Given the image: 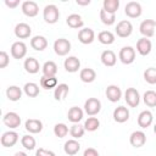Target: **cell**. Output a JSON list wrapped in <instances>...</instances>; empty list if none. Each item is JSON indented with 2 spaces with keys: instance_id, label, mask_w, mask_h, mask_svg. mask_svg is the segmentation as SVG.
<instances>
[{
  "instance_id": "1",
  "label": "cell",
  "mask_w": 156,
  "mask_h": 156,
  "mask_svg": "<svg viewBox=\"0 0 156 156\" xmlns=\"http://www.w3.org/2000/svg\"><path fill=\"white\" fill-rule=\"evenodd\" d=\"M43 17H44V21L49 24H54L58 21L60 18V11H58V7L54 4H50V5H46L43 10Z\"/></svg>"
},
{
  "instance_id": "2",
  "label": "cell",
  "mask_w": 156,
  "mask_h": 156,
  "mask_svg": "<svg viewBox=\"0 0 156 156\" xmlns=\"http://www.w3.org/2000/svg\"><path fill=\"white\" fill-rule=\"evenodd\" d=\"M84 111L90 117L98 115L101 111V101L96 98H89L84 102Z\"/></svg>"
},
{
  "instance_id": "3",
  "label": "cell",
  "mask_w": 156,
  "mask_h": 156,
  "mask_svg": "<svg viewBox=\"0 0 156 156\" xmlns=\"http://www.w3.org/2000/svg\"><path fill=\"white\" fill-rule=\"evenodd\" d=\"M54 51L58 56H66L71 51V43L65 38H58L54 43Z\"/></svg>"
},
{
  "instance_id": "4",
  "label": "cell",
  "mask_w": 156,
  "mask_h": 156,
  "mask_svg": "<svg viewBox=\"0 0 156 156\" xmlns=\"http://www.w3.org/2000/svg\"><path fill=\"white\" fill-rule=\"evenodd\" d=\"M118 57H119V60H121L122 63H124V65H130V63H133L134 60H135V50H134L132 46H123V48L119 50Z\"/></svg>"
},
{
  "instance_id": "5",
  "label": "cell",
  "mask_w": 156,
  "mask_h": 156,
  "mask_svg": "<svg viewBox=\"0 0 156 156\" xmlns=\"http://www.w3.org/2000/svg\"><path fill=\"white\" fill-rule=\"evenodd\" d=\"M124 100L128 106L130 107H136L140 102V95L139 91L135 88H127L124 91Z\"/></svg>"
},
{
  "instance_id": "6",
  "label": "cell",
  "mask_w": 156,
  "mask_h": 156,
  "mask_svg": "<svg viewBox=\"0 0 156 156\" xmlns=\"http://www.w3.org/2000/svg\"><path fill=\"white\" fill-rule=\"evenodd\" d=\"M133 32V24L130 23V21L123 20L121 22L117 23L116 26V34L119 38H128Z\"/></svg>"
},
{
  "instance_id": "7",
  "label": "cell",
  "mask_w": 156,
  "mask_h": 156,
  "mask_svg": "<svg viewBox=\"0 0 156 156\" xmlns=\"http://www.w3.org/2000/svg\"><path fill=\"white\" fill-rule=\"evenodd\" d=\"M2 123L6 127H9L10 129H15V128H18L20 127V124H21V117H20L18 113L11 111V112H7V113L4 115Z\"/></svg>"
},
{
  "instance_id": "8",
  "label": "cell",
  "mask_w": 156,
  "mask_h": 156,
  "mask_svg": "<svg viewBox=\"0 0 156 156\" xmlns=\"http://www.w3.org/2000/svg\"><path fill=\"white\" fill-rule=\"evenodd\" d=\"M124 13L130 18H138L143 13V7L136 1H129L124 7Z\"/></svg>"
},
{
  "instance_id": "9",
  "label": "cell",
  "mask_w": 156,
  "mask_h": 156,
  "mask_svg": "<svg viewBox=\"0 0 156 156\" xmlns=\"http://www.w3.org/2000/svg\"><path fill=\"white\" fill-rule=\"evenodd\" d=\"M156 21L154 20H144L139 26V32L144 35V38H151L155 33Z\"/></svg>"
},
{
  "instance_id": "10",
  "label": "cell",
  "mask_w": 156,
  "mask_h": 156,
  "mask_svg": "<svg viewBox=\"0 0 156 156\" xmlns=\"http://www.w3.org/2000/svg\"><path fill=\"white\" fill-rule=\"evenodd\" d=\"M21 9H22L23 15H26L27 17H35L39 13V6H38V4L35 1H32V0L23 1L22 5H21Z\"/></svg>"
},
{
  "instance_id": "11",
  "label": "cell",
  "mask_w": 156,
  "mask_h": 156,
  "mask_svg": "<svg viewBox=\"0 0 156 156\" xmlns=\"http://www.w3.org/2000/svg\"><path fill=\"white\" fill-rule=\"evenodd\" d=\"M27 55V45L23 41H15L11 46V56L16 60H21Z\"/></svg>"
},
{
  "instance_id": "12",
  "label": "cell",
  "mask_w": 156,
  "mask_h": 156,
  "mask_svg": "<svg viewBox=\"0 0 156 156\" xmlns=\"http://www.w3.org/2000/svg\"><path fill=\"white\" fill-rule=\"evenodd\" d=\"M0 141L4 147H12L18 141V134L13 130H7L1 135Z\"/></svg>"
},
{
  "instance_id": "13",
  "label": "cell",
  "mask_w": 156,
  "mask_h": 156,
  "mask_svg": "<svg viewBox=\"0 0 156 156\" xmlns=\"http://www.w3.org/2000/svg\"><path fill=\"white\" fill-rule=\"evenodd\" d=\"M129 143L134 147H141L146 143V134L143 130H135L129 136Z\"/></svg>"
},
{
  "instance_id": "14",
  "label": "cell",
  "mask_w": 156,
  "mask_h": 156,
  "mask_svg": "<svg viewBox=\"0 0 156 156\" xmlns=\"http://www.w3.org/2000/svg\"><path fill=\"white\" fill-rule=\"evenodd\" d=\"M105 94H106V98H107L111 102H117V101H119L121 98H122V90H121V88H119L118 85H115V84L108 85V87L106 88Z\"/></svg>"
},
{
  "instance_id": "15",
  "label": "cell",
  "mask_w": 156,
  "mask_h": 156,
  "mask_svg": "<svg viewBox=\"0 0 156 156\" xmlns=\"http://www.w3.org/2000/svg\"><path fill=\"white\" fill-rule=\"evenodd\" d=\"M95 39V33L91 28H82L79 32H78V40L82 43V44H91Z\"/></svg>"
},
{
  "instance_id": "16",
  "label": "cell",
  "mask_w": 156,
  "mask_h": 156,
  "mask_svg": "<svg viewBox=\"0 0 156 156\" xmlns=\"http://www.w3.org/2000/svg\"><path fill=\"white\" fill-rule=\"evenodd\" d=\"M13 32L18 39H27L32 34V28L27 23H18V24H16Z\"/></svg>"
},
{
  "instance_id": "17",
  "label": "cell",
  "mask_w": 156,
  "mask_h": 156,
  "mask_svg": "<svg viewBox=\"0 0 156 156\" xmlns=\"http://www.w3.org/2000/svg\"><path fill=\"white\" fill-rule=\"evenodd\" d=\"M152 121H154V116H152L151 111H149V110L141 111L139 113V116H138V126L140 128H143V129L150 127L151 123H152Z\"/></svg>"
},
{
  "instance_id": "18",
  "label": "cell",
  "mask_w": 156,
  "mask_h": 156,
  "mask_svg": "<svg viewBox=\"0 0 156 156\" xmlns=\"http://www.w3.org/2000/svg\"><path fill=\"white\" fill-rule=\"evenodd\" d=\"M151 49H152V44L150 41V39L147 38H141L136 41V51L141 55V56H146L151 52Z\"/></svg>"
},
{
  "instance_id": "19",
  "label": "cell",
  "mask_w": 156,
  "mask_h": 156,
  "mask_svg": "<svg viewBox=\"0 0 156 156\" xmlns=\"http://www.w3.org/2000/svg\"><path fill=\"white\" fill-rule=\"evenodd\" d=\"M24 128H26L27 132H29L32 134H37V133H40L43 130V122L40 119L29 118V119L26 121Z\"/></svg>"
},
{
  "instance_id": "20",
  "label": "cell",
  "mask_w": 156,
  "mask_h": 156,
  "mask_svg": "<svg viewBox=\"0 0 156 156\" xmlns=\"http://www.w3.org/2000/svg\"><path fill=\"white\" fill-rule=\"evenodd\" d=\"M113 119L117 123H124L129 119V110L124 106H118L113 110Z\"/></svg>"
},
{
  "instance_id": "21",
  "label": "cell",
  "mask_w": 156,
  "mask_h": 156,
  "mask_svg": "<svg viewBox=\"0 0 156 156\" xmlns=\"http://www.w3.org/2000/svg\"><path fill=\"white\" fill-rule=\"evenodd\" d=\"M63 67H65V69L67 72L74 73L80 68V61L76 56H68L63 62Z\"/></svg>"
},
{
  "instance_id": "22",
  "label": "cell",
  "mask_w": 156,
  "mask_h": 156,
  "mask_svg": "<svg viewBox=\"0 0 156 156\" xmlns=\"http://www.w3.org/2000/svg\"><path fill=\"white\" fill-rule=\"evenodd\" d=\"M100 60H101V62H102L104 66H106V67H113L116 65L117 56H116V54L112 50H105V51H102V54L100 56Z\"/></svg>"
},
{
  "instance_id": "23",
  "label": "cell",
  "mask_w": 156,
  "mask_h": 156,
  "mask_svg": "<svg viewBox=\"0 0 156 156\" xmlns=\"http://www.w3.org/2000/svg\"><path fill=\"white\" fill-rule=\"evenodd\" d=\"M30 46L35 51H43L48 48V40L43 35H34L30 39Z\"/></svg>"
},
{
  "instance_id": "24",
  "label": "cell",
  "mask_w": 156,
  "mask_h": 156,
  "mask_svg": "<svg viewBox=\"0 0 156 156\" xmlns=\"http://www.w3.org/2000/svg\"><path fill=\"white\" fill-rule=\"evenodd\" d=\"M23 67H24L26 72L29 73V74H35V73H38L39 69H40V65H39V62H38V60L34 58V57H28V58H26V60H24V63H23Z\"/></svg>"
},
{
  "instance_id": "25",
  "label": "cell",
  "mask_w": 156,
  "mask_h": 156,
  "mask_svg": "<svg viewBox=\"0 0 156 156\" xmlns=\"http://www.w3.org/2000/svg\"><path fill=\"white\" fill-rule=\"evenodd\" d=\"M83 115H84V112H83V110H82L80 107L73 106V107H71V108L68 110V112H67V118H68V121L72 122V123H78V122H80V121L83 119Z\"/></svg>"
},
{
  "instance_id": "26",
  "label": "cell",
  "mask_w": 156,
  "mask_h": 156,
  "mask_svg": "<svg viewBox=\"0 0 156 156\" xmlns=\"http://www.w3.org/2000/svg\"><path fill=\"white\" fill-rule=\"evenodd\" d=\"M80 150V144L76 140V139H69L63 145V151L68 155V156H73L76 154H78V151Z\"/></svg>"
},
{
  "instance_id": "27",
  "label": "cell",
  "mask_w": 156,
  "mask_h": 156,
  "mask_svg": "<svg viewBox=\"0 0 156 156\" xmlns=\"http://www.w3.org/2000/svg\"><path fill=\"white\" fill-rule=\"evenodd\" d=\"M66 23L68 27L73 28V29H78V28H82L83 24H84V21L80 15L78 13H71L67 18H66Z\"/></svg>"
},
{
  "instance_id": "28",
  "label": "cell",
  "mask_w": 156,
  "mask_h": 156,
  "mask_svg": "<svg viewBox=\"0 0 156 156\" xmlns=\"http://www.w3.org/2000/svg\"><path fill=\"white\" fill-rule=\"evenodd\" d=\"M6 96L10 101H18L22 98V89L17 85H10L6 89Z\"/></svg>"
},
{
  "instance_id": "29",
  "label": "cell",
  "mask_w": 156,
  "mask_h": 156,
  "mask_svg": "<svg viewBox=\"0 0 156 156\" xmlns=\"http://www.w3.org/2000/svg\"><path fill=\"white\" fill-rule=\"evenodd\" d=\"M79 78L84 83H93L96 79V72L93 68H89V67L83 68L79 73Z\"/></svg>"
},
{
  "instance_id": "30",
  "label": "cell",
  "mask_w": 156,
  "mask_h": 156,
  "mask_svg": "<svg viewBox=\"0 0 156 156\" xmlns=\"http://www.w3.org/2000/svg\"><path fill=\"white\" fill-rule=\"evenodd\" d=\"M41 71H43V76H45V77H56L57 65L54 61H46L43 65Z\"/></svg>"
},
{
  "instance_id": "31",
  "label": "cell",
  "mask_w": 156,
  "mask_h": 156,
  "mask_svg": "<svg viewBox=\"0 0 156 156\" xmlns=\"http://www.w3.org/2000/svg\"><path fill=\"white\" fill-rule=\"evenodd\" d=\"M68 90L69 89H68V85L67 84H65V83L58 84L55 88V90H54V98H55V100H57V101L63 100L68 95Z\"/></svg>"
},
{
  "instance_id": "32",
  "label": "cell",
  "mask_w": 156,
  "mask_h": 156,
  "mask_svg": "<svg viewBox=\"0 0 156 156\" xmlns=\"http://www.w3.org/2000/svg\"><path fill=\"white\" fill-rule=\"evenodd\" d=\"M39 84H40V87H41L43 89H46V90L52 89V88H56V87L58 85L56 77H45V76H43V77L40 78Z\"/></svg>"
},
{
  "instance_id": "33",
  "label": "cell",
  "mask_w": 156,
  "mask_h": 156,
  "mask_svg": "<svg viewBox=\"0 0 156 156\" xmlns=\"http://www.w3.org/2000/svg\"><path fill=\"white\" fill-rule=\"evenodd\" d=\"M98 40L104 45H111L115 41V34L110 30H102L98 34Z\"/></svg>"
},
{
  "instance_id": "34",
  "label": "cell",
  "mask_w": 156,
  "mask_h": 156,
  "mask_svg": "<svg viewBox=\"0 0 156 156\" xmlns=\"http://www.w3.org/2000/svg\"><path fill=\"white\" fill-rule=\"evenodd\" d=\"M23 91L28 98H35L39 95V85L33 82L26 83L23 87Z\"/></svg>"
},
{
  "instance_id": "35",
  "label": "cell",
  "mask_w": 156,
  "mask_h": 156,
  "mask_svg": "<svg viewBox=\"0 0 156 156\" xmlns=\"http://www.w3.org/2000/svg\"><path fill=\"white\" fill-rule=\"evenodd\" d=\"M102 9L108 13L116 15L117 10L119 9V0H104Z\"/></svg>"
},
{
  "instance_id": "36",
  "label": "cell",
  "mask_w": 156,
  "mask_h": 156,
  "mask_svg": "<svg viewBox=\"0 0 156 156\" xmlns=\"http://www.w3.org/2000/svg\"><path fill=\"white\" fill-rule=\"evenodd\" d=\"M99 16H100L101 22H102L104 24H106V26H112V24L116 22V15H113V13H108V12H106L104 9L100 10Z\"/></svg>"
},
{
  "instance_id": "37",
  "label": "cell",
  "mask_w": 156,
  "mask_h": 156,
  "mask_svg": "<svg viewBox=\"0 0 156 156\" xmlns=\"http://www.w3.org/2000/svg\"><path fill=\"white\" fill-rule=\"evenodd\" d=\"M85 133V128L84 126H80L79 123H73V126L69 128V134L73 139H79L84 135Z\"/></svg>"
},
{
  "instance_id": "38",
  "label": "cell",
  "mask_w": 156,
  "mask_h": 156,
  "mask_svg": "<svg viewBox=\"0 0 156 156\" xmlns=\"http://www.w3.org/2000/svg\"><path fill=\"white\" fill-rule=\"evenodd\" d=\"M100 127V121L96 117H88V119L84 122V128L88 132H95Z\"/></svg>"
},
{
  "instance_id": "39",
  "label": "cell",
  "mask_w": 156,
  "mask_h": 156,
  "mask_svg": "<svg viewBox=\"0 0 156 156\" xmlns=\"http://www.w3.org/2000/svg\"><path fill=\"white\" fill-rule=\"evenodd\" d=\"M143 100L146 106L149 107H155L156 106V91L154 90H147L143 95Z\"/></svg>"
},
{
  "instance_id": "40",
  "label": "cell",
  "mask_w": 156,
  "mask_h": 156,
  "mask_svg": "<svg viewBox=\"0 0 156 156\" xmlns=\"http://www.w3.org/2000/svg\"><path fill=\"white\" fill-rule=\"evenodd\" d=\"M21 144L26 150H33L35 147V145H37V141H35L34 136L27 134V135H23L21 138Z\"/></svg>"
},
{
  "instance_id": "41",
  "label": "cell",
  "mask_w": 156,
  "mask_h": 156,
  "mask_svg": "<svg viewBox=\"0 0 156 156\" xmlns=\"http://www.w3.org/2000/svg\"><path fill=\"white\" fill-rule=\"evenodd\" d=\"M144 79L149 84H156V68L149 67L144 71Z\"/></svg>"
},
{
  "instance_id": "42",
  "label": "cell",
  "mask_w": 156,
  "mask_h": 156,
  "mask_svg": "<svg viewBox=\"0 0 156 156\" xmlns=\"http://www.w3.org/2000/svg\"><path fill=\"white\" fill-rule=\"evenodd\" d=\"M54 134L58 138H63L68 134V127L65 123H57L54 127Z\"/></svg>"
},
{
  "instance_id": "43",
  "label": "cell",
  "mask_w": 156,
  "mask_h": 156,
  "mask_svg": "<svg viewBox=\"0 0 156 156\" xmlns=\"http://www.w3.org/2000/svg\"><path fill=\"white\" fill-rule=\"evenodd\" d=\"M9 62H10V57H9L7 52L1 51V52H0V68H5V67H7Z\"/></svg>"
},
{
  "instance_id": "44",
  "label": "cell",
  "mask_w": 156,
  "mask_h": 156,
  "mask_svg": "<svg viewBox=\"0 0 156 156\" xmlns=\"http://www.w3.org/2000/svg\"><path fill=\"white\" fill-rule=\"evenodd\" d=\"M35 156H56L54 151L51 150H46V149H43V147H39L37 151H35Z\"/></svg>"
},
{
  "instance_id": "45",
  "label": "cell",
  "mask_w": 156,
  "mask_h": 156,
  "mask_svg": "<svg viewBox=\"0 0 156 156\" xmlns=\"http://www.w3.org/2000/svg\"><path fill=\"white\" fill-rule=\"evenodd\" d=\"M83 156H99V152L94 147H88V149L84 150Z\"/></svg>"
},
{
  "instance_id": "46",
  "label": "cell",
  "mask_w": 156,
  "mask_h": 156,
  "mask_svg": "<svg viewBox=\"0 0 156 156\" xmlns=\"http://www.w3.org/2000/svg\"><path fill=\"white\" fill-rule=\"evenodd\" d=\"M5 5L10 9H15L20 5V0H5Z\"/></svg>"
},
{
  "instance_id": "47",
  "label": "cell",
  "mask_w": 156,
  "mask_h": 156,
  "mask_svg": "<svg viewBox=\"0 0 156 156\" xmlns=\"http://www.w3.org/2000/svg\"><path fill=\"white\" fill-rule=\"evenodd\" d=\"M77 5H80V6H87L90 4V0H76Z\"/></svg>"
},
{
  "instance_id": "48",
  "label": "cell",
  "mask_w": 156,
  "mask_h": 156,
  "mask_svg": "<svg viewBox=\"0 0 156 156\" xmlns=\"http://www.w3.org/2000/svg\"><path fill=\"white\" fill-rule=\"evenodd\" d=\"M13 156H28V155H27L26 152H23V151H17Z\"/></svg>"
},
{
  "instance_id": "49",
  "label": "cell",
  "mask_w": 156,
  "mask_h": 156,
  "mask_svg": "<svg viewBox=\"0 0 156 156\" xmlns=\"http://www.w3.org/2000/svg\"><path fill=\"white\" fill-rule=\"evenodd\" d=\"M154 133L156 134V123H155V126H154Z\"/></svg>"
}]
</instances>
